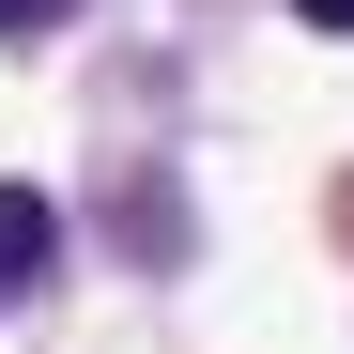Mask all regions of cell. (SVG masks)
<instances>
[{
  "mask_svg": "<svg viewBox=\"0 0 354 354\" xmlns=\"http://www.w3.org/2000/svg\"><path fill=\"white\" fill-rule=\"evenodd\" d=\"M46 16H77V0H0V31H46Z\"/></svg>",
  "mask_w": 354,
  "mask_h": 354,
  "instance_id": "obj_2",
  "label": "cell"
},
{
  "mask_svg": "<svg viewBox=\"0 0 354 354\" xmlns=\"http://www.w3.org/2000/svg\"><path fill=\"white\" fill-rule=\"evenodd\" d=\"M46 262H62V201H46V185H0V292H31Z\"/></svg>",
  "mask_w": 354,
  "mask_h": 354,
  "instance_id": "obj_1",
  "label": "cell"
},
{
  "mask_svg": "<svg viewBox=\"0 0 354 354\" xmlns=\"http://www.w3.org/2000/svg\"><path fill=\"white\" fill-rule=\"evenodd\" d=\"M292 16H308V31H354V0H292Z\"/></svg>",
  "mask_w": 354,
  "mask_h": 354,
  "instance_id": "obj_3",
  "label": "cell"
}]
</instances>
